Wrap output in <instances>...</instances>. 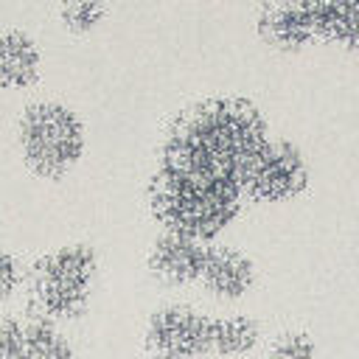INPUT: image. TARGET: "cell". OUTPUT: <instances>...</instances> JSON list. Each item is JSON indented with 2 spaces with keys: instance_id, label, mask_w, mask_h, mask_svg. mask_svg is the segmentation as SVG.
<instances>
[{
  "instance_id": "4fadbf2b",
  "label": "cell",
  "mask_w": 359,
  "mask_h": 359,
  "mask_svg": "<svg viewBox=\"0 0 359 359\" xmlns=\"http://www.w3.org/2000/svg\"><path fill=\"white\" fill-rule=\"evenodd\" d=\"M317 36L359 50V0H309Z\"/></svg>"
},
{
  "instance_id": "30bf717a",
  "label": "cell",
  "mask_w": 359,
  "mask_h": 359,
  "mask_svg": "<svg viewBox=\"0 0 359 359\" xmlns=\"http://www.w3.org/2000/svg\"><path fill=\"white\" fill-rule=\"evenodd\" d=\"M255 28L275 50H300L317 36L309 0H261Z\"/></svg>"
},
{
  "instance_id": "7c38bea8",
  "label": "cell",
  "mask_w": 359,
  "mask_h": 359,
  "mask_svg": "<svg viewBox=\"0 0 359 359\" xmlns=\"http://www.w3.org/2000/svg\"><path fill=\"white\" fill-rule=\"evenodd\" d=\"M42 53L36 39L22 28L0 31V87L25 90L39 79Z\"/></svg>"
},
{
  "instance_id": "277c9868",
  "label": "cell",
  "mask_w": 359,
  "mask_h": 359,
  "mask_svg": "<svg viewBox=\"0 0 359 359\" xmlns=\"http://www.w3.org/2000/svg\"><path fill=\"white\" fill-rule=\"evenodd\" d=\"M17 140L25 165L36 177L59 180L81 160L87 132L76 109L53 98H39L22 109Z\"/></svg>"
},
{
  "instance_id": "9a60e30c",
  "label": "cell",
  "mask_w": 359,
  "mask_h": 359,
  "mask_svg": "<svg viewBox=\"0 0 359 359\" xmlns=\"http://www.w3.org/2000/svg\"><path fill=\"white\" fill-rule=\"evenodd\" d=\"M107 17V3L104 0H62L59 6V20L65 22V28L76 31V34H87L93 28H98Z\"/></svg>"
},
{
  "instance_id": "3957f363",
  "label": "cell",
  "mask_w": 359,
  "mask_h": 359,
  "mask_svg": "<svg viewBox=\"0 0 359 359\" xmlns=\"http://www.w3.org/2000/svg\"><path fill=\"white\" fill-rule=\"evenodd\" d=\"M101 280V258L90 241H65L25 264L20 306L59 328H79L90 311Z\"/></svg>"
},
{
  "instance_id": "5bb4252c",
  "label": "cell",
  "mask_w": 359,
  "mask_h": 359,
  "mask_svg": "<svg viewBox=\"0 0 359 359\" xmlns=\"http://www.w3.org/2000/svg\"><path fill=\"white\" fill-rule=\"evenodd\" d=\"M317 356H320V345L309 328H283L275 337H269L266 348L261 351V359H317Z\"/></svg>"
},
{
  "instance_id": "2e32d148",
  "label": "cell",
  "mask_w": 359,
  "mask_h": 359,
  "mask_svg": "<svg viewBox=\"0 0 359 359\" xmlns=\"http://www.w3.org/2000/svg\"><path fill=\"white\" fill-rule=\"evenodd\" d=\"M25 264L6 247H0V309H14L22 300Z\"/></svg>"
},
{
  "instance_id": "8992f818",
  "label": "cell",
  "mask_w": 359,
  "mask_h": 359,
  "mask_svg": "<svg viewBox=\"0 0 359 359\" xmlns=\"http://www.w3.org/2000/svg\"><path fill=\"white\" fill-rule=\"evenodd\" d=\"M309 160L297 143L269 137L241 171V194L250 202L280 205L297 199L309 188Z\"/></svg>"
},
{
  "instance_id": "ba28073f",
  "label": "cell",
  "mask_w": 359,
  "mask_h": 359,
  "mask_svg": "<svg viewBox=\"0 0 359 359\" xmlns=\"http://www.w3.org/2000/svg\"><path fill=\"white\" fill-rule=\"evenodd\" d=\"M255 286H258V264L247 250L222 238L208 244V255L196 289L210 306H216L219 311L236 309L252 294Z\"/></svg>"
},
{
  "instance_id": "5b68a950",
  "label": "cell",
  "mask_w": 359,
  "mask_h": 359,
  "mask_svg": "<svg viewBox=\"0 0 359 359\" xmlns=\"http://www.w3.org/2000/svg\"><path fill=\"white\" fill-rule=\"evenodd\" d=\"M213 309L165 297L151 306L140 323V359H210Z\"/></svg>"
},
{
  "instance_id": "52a82bcc",
  "label": "cell",
  "mask_w": 359,
  "mask_h": 359,
  "mask_svg": "<svg viewBox=\"0 0 359 359\" xmlns=\"http://www.w3.org/2000/svg\"><path fill=\"white\" fill-rule=\"evenodd\" d=\"M0 359H84L76 337L56 323L25 311L0 309Z\"/></svg>"
},
{
  "instance_id": "9c48e42d",
  "label": "cell",
  "mask_w": 359,
  "mask_h": 359,
  "mask_svg": "<svg viewBox=\"0 0 359 359\" xmlns=\"http://www.w3.org/2000/svg\"><path fill=\"white\" fill-rule=\"evenodd\" d=\"M205 255H208V244L180 233L157 230V236L149 241V250L143 255V266L149 280L163 292H185L199 286Z\"/></svg>"
},
{
  "instance_id": "8fae6325",
  "label": "cell",
  "mask_w": 359,
  "mask_h": 359,
  "mask_svg": "<svg viewBox=\"0 0 359 359\" xmlns=\"http://www.w3.org/2000/svg\"><path fill=\"white\" fill-rule=\"evenodd\" d=\"M266 348L264 320L241 311H213L210 323V359H250Z\"/></svg>"
},
{
  "instance_id": "6da1fadb",
  "label": "cell",
  "mask_w": 359,
  "mask_h": 359,
  "mask_svg": "<svg viewBox=\"0 0 359 359\" xmlns=\"http://www.w3.org/2000/svg\"><path fill=\"white\" fill-rule=\"evenodd\" d=\"M266 140L269 129L255 104L238 95L205 98L180 112L160 146L157 168L241 185V171Z\"/></svg>"
},
{
  "instance_id": "7a4b0ae2",
  "label": "cell",
  "mask_w": 359,
  "mask_h": 359,
  "mask_svg": "<svg viewBox=\"0 0 359 359\" xmlns=\"http://www.w3.org/2000/svg\"><path fill=\"white\" fill-rule=\"evenodd\" d=\"M146 205L160 230L213 244L238 219L244 194L236 180L157 168L146 185Z\"/></svg>"
},
{
  "instance_id": "e0dca14e",
  "label": "cell",
  "mask_w": 359,
  "mask_h": 359,
  "mask_svg": "<svg viewBox=\"0 0 359 359\" xmlns=\"http://www.w3.org/2000/svg\"><path fill=\"white\" fill-rule=\"evenodd\" d=\"M115 359H129V356H115Z\"/></svg>"
}]
</instances>
